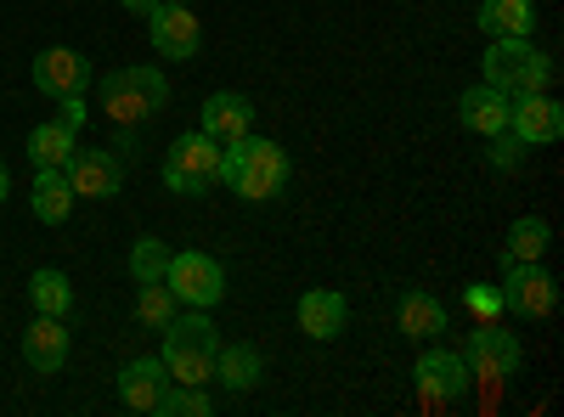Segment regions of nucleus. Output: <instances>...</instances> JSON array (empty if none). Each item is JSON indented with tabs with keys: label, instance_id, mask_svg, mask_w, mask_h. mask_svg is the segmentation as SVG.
<instances>
[{
	"label": "nucleus",
	"instance_id": "obj_1",
	"mask_svg": "<svg viewBox=\"0 0 564 417\" xmlns=\"http://www.w3.org/2000/svg\"><path fill=\"white\" fill-rule=\"evenodd\" d=\"M220 180L249 204H271L282 187H289V153L265 135H238V142L220 147Z\"/></svg>",
	"mask_w": 564,
	"mask_h": 417
},
{
	"label": "nucleus",
	"instance_id": "obj_2",
	"mask_svg": "<svg viewBox=\"0 0 564 417\" xmlns=\"http://www.w3.org/2000/svg\"><path fill=\"white\" fill-rule=\"evenodd\" d=\"M170 102V79L159 68H113L102 79V108L113 124H148Z\"/></svg>",
	"mask_w": 564,
	"mask_h": 417
},
{
	"label": "nucleus",
	"instance_id": "obj_3",
	"mask_svg": "<svg viewBox=\"0 0 564 417\" xmlns=\"http://www.w3.org/2000/svg\"><path fill=\"white\" fill-rule=\"evenodd\" d=\"M553 63L536 52L531 40H491L486 45V85H497L502 97H525V90H547Z\"/></svg>",
	"mask_w": 564,
	"mask_h": 417
},
{
	"label": "nucleus",
	"instance_id": "obj_4",
	"mask_svg": "<svg viewBox=\"0 0 564 417\" xmlns=\"http://www.w3.org/2000/svg\"><path fill=\"white\" fill-rule=\"evenodd\" d=\"M220 180V142L204 130H186L181 142H170V158H164V187L181 193V198H198Z\"/></svg>",
	"mask_w": 564,
	"mask_h": 417
},
{
	"label": "nucleus",
	"instance_id": "obj_5",
	"mask_svg": "<svg viewBox=\"0 0 564 417\" xmlns=\"http://www.w3.org/2000/svg\"><path fill=\"white\" fill-rule=\"evenodd\" d=\"M497 294H502V310L525 316V321H536L558 305V283H553V271H542V260H502Z\"/></svg>",
	"mask_w": 564,
	"mask_h": 417
},
{
	"label": "nucleus",
	"instance_id": "obj_6",
	"mask_svg": "<svg viewBox=\"0 0 564 417\" xmlns=\"http://www.w3.org/2000/svg\"><path fill=\"white\" fill-rule=\"evenodd\" d=\"M457 355L468 361V373H475V378H486V384H502V378H513V373H520V361H525L520 339H513V333H502L497 321H480V328L463 339V350H457Z\"/></svg>",
	"mask_w": 564,
	"mask_h": 417
},
{
	"label": "nucleus",
	"instance_id": "obj_7",
	"mask_svg": "<svg viewBox=\"0 0 564 417\" xmlns=\"http://www.w3.org/2000/svg\"><path fill=\"white\" fill-rule=\"evenodd\" d=\"M164 283H170V294H175L181 305H193V310H209V305L226 299V271H220L209 254H198V249L170 254Z\"/></svg>",
	"mask_w": 564,
	"mask_h": 417
},
{
	"label": "nucleus",
	"instance_id": "obj_8",
	"mask_svg": "<svg viewBox=\"0 0 564 417\" xmlns=\"http://www.w3.org/2000/svg\"><path fill=\"white\" fill-rule=\"evenodd\" d=\"M412 378H417L423 400H441V406L446 400H463L468 384H475V373H468V361L457 350H423L417 366H412Z\"/></svg>",
	"mask_w": 564,
	"mask_h": 417
},
{
	"label": "nucleus",
	"instance_id": "obj_9",
	"mask_svg": "<svg viewBox=\"0 0 564 417\" xmlns=\"http://www.w3.org/2000/svg\"><path fill=\"white\" fill-rule=\"evenodd\" d=\"M508 130L520 135L525 147L558 142V135H564V108L547 97V90H525V97L508 102Z\"/></svg>",
	"mask_w": 564,
	"mask_h": 417
},
{
	"label": "nucleus",
	"instance_id": "obj_10",
	"mask_svg": "<svg viewBox=\"0 0 564 417\" xmlns=\"http://www.w3.org/2000/svg\"><path fill=\"white\" fill-rule=\"evenodd\" d=\"M148 34H153V52L164 63H186V57H198V45H204L193 7H159V12H148Z\"/></svg>",
	"mask_w": 564,
	"mask_h": 417
},
{
	"label": "nucleus",
	"instance_id": "obj_11",
	"mask_svg": "<svg viewBox=\"0 0 564 417\" xmlns=\"http://www.w3.org/2000/svg\"><path fill=\"white\" fill-rule=\"evenodd\" d=\"M85 85H90V63L79 52H68V45H52V52L34 57V90H45L52 102L85 97Z\"/></svg>",
	"mask_w": 564,
	"mask_h": 417
},
{
	"label": "nucleus",
	"instance_id": "obj_12",
	"mask_svg": "<svg viewBox=\"0 0 564 417\" xmlns=\"http://www.w3.org/2000/svg\"><path fill=\"white\" fill-rule=\"evenodd\" d=\"M63 175H68L74 198H119V187H124V164L108 147L102 153H79L74 147V158L63 164Z\"/></svg>",
	"mask_w": 564,
	"mask_h": 417
},
{
	"label": "nucleus",
	"instance_id": "obj_13",
	"mask_svg": "<svg viewBox=\"0 0 564 417\" xmlns=\"http://www.w3.org/2000/svg\"><path fill=\"white\" fill-rule=\"evenodd\" d=\"M300 328H305V339H316V344H327V339H339L345 333V321H350V299L339 294V288H311L305 299H300Z\"/></svg>",
	"mask_w": 564,
	"mask_h": 417
},
{
	"label": "nucleus",
	"instance_id": "obj_14",
	"mask_svg": "<svg viewBox=\"0 0 564 417\" xmlns=\"http://www.w3.org/2000/svg\"><path fill=\"white\" fill-rule=\"evenodd\" d=\"M170 384H175V378H170L164 355L130 361L124 373H119V400H124L130 411H159V400H164V389H170Z\"/></svg>",
	"mask_w": 564,
	"mask_h": 417
},
{
	"label": "nucleus",
	"instance_id": "obj_15",
	"mask_svg": "<svg viewBox=\"0 0 564 417\" xmlns=\"http://www.w3.org/2000/svg\"><path fill=\"white\" fill-rule=\"evenodd\" d=\"M198 130L215 135L220 147H226V142H238V135L254 130V102L243 97V90H215V97L204 102V124H198Z\"/></svg>",
	"mask_w": 564,
	"mask_h": 417
},
{
	"label": "nucleus",
	"instance_id": "obj_16",
	"mask_svg": "<svg viewBox=\"0 0 564 417\" xmlns=\"http://www.w3.org/2000/svg\"><path fill=\"white\" fill-rule=\"evenodd\" d=\"M23 361L34 366V373H63V361H68V328H63V316H34L29 321Z\"/></svg>",
	"mask_w": 564,
	"mask_h": 417
},
{
	"label": "nucleus",
	"instance_id": "obj_17",
	"mask_svg": "<svg viewBox=\"0 0 564 417\" xmlns=\"http://www.w3.org/2000/svg\"><path fill=\"white\" fill-rule=\"evenodd\" d=\"M508 102L513 97H502L497 85H468L463 97H457V119H463V130H475V135H497V130H508Z\"/></svg>",
	"mask_w": 564,
	"mask_h": 417
},
{
	"label": "nucleus",
	"instance_id": "obj_18",
	"mask_svg": "<svg viewBox=\"0 0 564 417\" xmlns=\"http://www.w3.org/2000/svg\"><path fill=\"white\" fill-rule=\"evenodd\" d=\"M491 40H531L536 29V7L531 0H480V18H475Z\"/></svg>",
	"mask_w": 564,
	"mask_h": 417
},
{
	"label": "nucleus",
	"instance_id": "obj_19",
	"mask_svg": "<svg viewBox=\"0 0 564 417\" xmlns=\"http://www.w3.org/2000/svg\"><path fill=\"white\" fill-rule=\"evenodd\" d=\"M401 333L417 339V344H430L446 333V305L435 294H423V288H406L401 294Z\"/></svg>",
	"mask_w": 564,
	"mask_h": 417
},
{
	"label": "nucleus",
	"instance_id": "obj_20",
	"mask_svg": "<svg viewBox=\"0 0 564 417\" xmlns=\"http://www.w3.org/2000/svg\"><path fill=\"white\" fill-rule=\"evenodd\" d=\"M74 130L63 124V119H52V124H34L29 130V164L34 169H63L68 158H74Z\"/></svg>",
	"mask_w": 564,
	"mask_h": 417
},
{
	"label": "nucleus",
	"instance_id": "obj_21",
	"mask_svg": "<svg viewBox=\"0 0 564 417\" xmlns=\"http://www.w3.org/2000/svg\"><path fill=\"white\" fill-rule=\"evenodd\" d=\"M34 220L45 226H63L68 209H74V187H68V175L63 169H34Z\"/></svg>",
	"mask_w": 564,
	"mask_h": 417
},
{
	"label": "nucleus",
	"instance_id": "obj_22",
	"mask_svg": "<svg viewBox=\"0 0 564 417\" xmlns=\"http://www.w3.org/2000/svg\"><path fill=\"white\" fill-rule=\"evenodd\" d=\"M215 378L226 389H254L265 378V361L254 344H226V350H215Z\"/></svg>",
	"mask_w": 564,
	"mask_h": 417
},
{
	"label": "nucleus",
	"instance_id": "obj_23",
	"mask_svg": "<svg viewBox=\"0 0 564 417\" xmlns=\"http://www.w3.org/2000/svg\"><path fill=\"white\" fill-rule=\"evenodd\" d=\"M164 350H198V355H215V321L204 310L186 305V316H170V328H164Z\"/></svg>",
	"mask_w": 564,
	"mask_h": 417
},
{
	"label": "nucleus",
	"instance_id": "obj_24",
	"mask_svg": "<svg viewBox=\"0 0 564 417\" xmlns=\"http://www.w3.org/2000/svg\"><path fill=\"white\" fill-rule=\"evenodd\" d=\"M29 299H34V316H68L74 310V283L63 271H34L29 276Z\"/></svg>",
	"mask_w": 564,
	"mask_h": 417
},
{
	"label": "nucleus",
	"instance_id": "obj_25",
	"mask_svg": "<svg viewBox=\"0 0 564 417\" xmlns=\"http://www.w3.org/2000/svg\"><path fill=\"white\" fill-rule=\"evenodd\" d=\"M547 243H553L547 220H542V215H525V220H513V226H508V249H502V260H542Z\"/></svg>",
	"mask_w": 564,
	"mask_h": 417
},
{
	"label": "nucleus",
	"instance_id": "obj_26",
	"mask_svg": "<svg viewBox=\"0 0 564 417\" xmlns=\"http://www.w3.org/2000/svg\"><path fill=\"white\" fill-rule=\"evenodd\" d=\"M175 294H170V283H141V294H135V321L148 333H164L170 328V316H175Z\"/></svg>",
	"mask_w": 564,
	"mask_h": 417
},
{
	"label": "nucleus",
	"instance_id": "obj_27",
	"mask_svg": "<svg viewBox=\"0 0 564 417\" xmlns=\"http://www.w3.org/2000/svg\"><path fill=\"white\" fill-rule=\"evenodd\" d=\"M209 411H215V400L198 384H170L153 417H209Z\"/></svg>",
	"mask_w": 564,
	"mask_h": 417
},
{
	"label": "nucleus",
	"instance_id": "obj_28",
	"mask_svg": "<svg viewBox=\"0 0 564 417\" xmlns=\"http://www.w3.org/2000/svg\"><path fill=\"white\" fill-rule=\"evenodd\" d=\"M164 271H170V243L141 238L130 249V276H135V283H164Z\"/></svg>",
	"mask_w": 564,
	"mask_h": 417
},
{
	"label": "nucleus",
	"instance_id": "obj_29",
	"mask_svg": "<svg viewBox=\"0 0 564 417\" xmlns=\"http://www.w3.org/2000/svg\"><path fill=\"white\" fill-rule=\"evenodd\" d=\"M164 366H170V378L175 384H209L215 378V355H198V350H164Z\"/></svg>",
	"mask_w": 564,
	"mask_h": 417
},
{
	"label": "nucleus",
	"instance_id": "obj_30",
	"mask_svg": "<svg viewBox=\"0 0 564 417\" xmlns=\"http://www.w3.org/2000/svg\"><path fill=\"white\" fill-rule=\"evenodd\" d=\"M525 153H531V147H525L513 130H497V135H491V169H502V175H508V169H520Z\"/></svg>",
	"mask_w": 564,
	"mask_h": 417
},
{
	"label": "nucleus",
	"instance_id": "obj_31",
	"mask_svg": "<svg viewBox=\"0 0 564 417\" xmlns=\"http://www.w3.org/2000/svg\"><path fill=\"white\" fill-rule=\"evenodd\" d=\"M463 305H468V316H475V321H497V316H502V294H497V288H486V283L468 288V294H463Z\"/></svg>",
	"mask_w": 564,
	"mask_h": 417
},
{
	"label": "nucleus",
	"instance_id": "obj_32",
	"mask_svg": "<svg viewBox=\"0 0 564 417\" xmlns=\"http://www.w3.org/2000/svg\"><path fill=\"white\" fill-rule=\"evenodd\" d=\"M108 153H113L119 164H130V158H135V124H119V135L108 142Z\"/></svg>",
	"mask_w": 564,
	"mask_h": 417
},
{
	"label": "nucleus",
	"instance_id": "obj_33",
	"mask_svg": "<svg viewBox=\"0 0 564 417\" xmlns=\"http://www.w3.org/2000/svg\"><path fill=\"white\" fill-rule=\"evenodd\" d=\"M74 135H79V124H85V97H63V113H57Z\"/></svg>",
	"mask_w": 564,
	"mask_h": 417
},
{
	"label": "nucleus",
	"instance_id": "obj_34",
	"mask_svg": "<svg viewBox=\"0 0 564 417\" xmlns=\"http://www.w3.org/2000/svg\"><path fill=\"white\" fill-rule=\"evenodd\" d=\"M119 7H124V12H135V18H148V12H159V7H164V0H119Z\"/></svg>",
	"mask_w": 564,
	"mask_h": 417
},
{
	"label": "nucleus",
	"instance_id": "obj_35",
	"mask_svg": "<svg viewBox=\"0 0 564 417\" xmlns=\"http://www.w3.org/2000/svg\"><path fill=\"white\" fill-rule=\"evenodd\" d=\"M7 193H12V175H7V164H0V204H7Z\"/></svg>",
	"mask_w": 564,
	"mask_h": 417
},
{
	"label": "nucleus",
	"instance_id": "obj_36",
	"mask_svg": "<svg viewBox=\"0 0 564 417\" xmlns=\"http://www.w3.org/2000/svg\"><path fill=\"white\" fill-rule=\"evenodd\" d=\"M164 7H186V0H164Z\"/></svg>",
	"mask_w": 564,
	"mask_h": 417
}]
</instances>
